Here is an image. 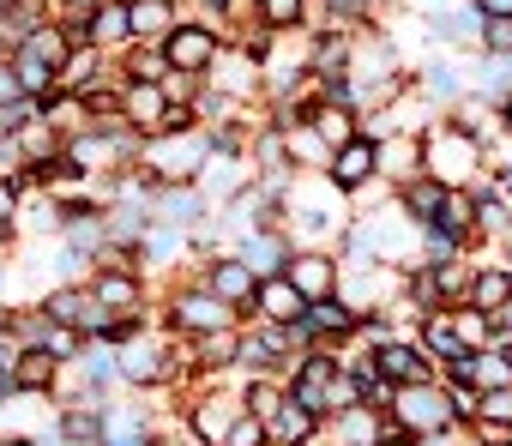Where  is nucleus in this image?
<instances>
[{"mask_svg":"<svg viewBox=\"0 0 512 446\" xmlns=\"http://www.w3.org/2000/svg\"><path fill=\"white\" fill-rule=\"evenodd\" d=\"M398 205H404V217H410V223H422V230H428V223L440 217V205H446V187H440L434 175H416V181H404V187H398Z\"/></svg>","mask_w":512,"mask_h":446,"instance_id":"nucleus-23","label":"nucleus"},{"mask_svg":"<svg viewBox=\"0 0 512 446\" xmlns=\"http://www.w3.org/2000/svg\"><path fill=\"white\" fill-rule=\"evenodd\" d=\"M55 434L67 446H103L109 440V410L103 404H67L61 422H55Z\"/></svg>","mask_w":512,"mask_h":446,"instance_id":"nucleus-22","label":"nucleus"},{"mask_svg":"<svg viewBox=\"0 0 512 446\" xmlns=\"http://www.w3.org/2000/svg\"><path fill=\"white\" fill-rule=\"evenodd\" d=\"M61 356L49 350V344H31V350H19V362H13V374H19V386L31 392V398H49L55 392V380H61Z\"/></svg>","mask_w":512,"mask_h":446,"instance_id":"nucleus-21","label":"nucleus"},{"mask_svg":"<svg viewBox=\"0 0 512 446\" xmlns=\"http://www.w3.org/2000/svg\"><path fill=\"white\" fill-rule=\"evenodd\" d=\"M374 368H380V380H392V386H422V380L440 374V368H428V356H422L416 344H398V338L374 344Z\"/></svg>","mask_w":512,"mask_h":446,"instance_id":"nucleus-17","label":"nucleus"},{"mask_svg":"<svg viewBox=\"0 0 512 446\" xmlns=\"http://www.w3.org/2000/svg\"><path fill=\"white\" fill-rule=\"evenodd\" d=\"M115 79V61H109V49H97V43H79L67 61H61V97H85V91H97V85H109Z\"/></svg>","mask_w":512,"mask_h":446,"instance_id":"nucleus-13","label":"nucleus"},{"mask_svg":"<svg viewBox=\"0 0 512 446\" xmlns=\"http://www.w3.org/2000/svg\"><path fill=\"white\" fill-rule=\"evenodd\" d=\"M392 422L410 428V434H452L458 410H452V392L440 380H422V386H398L392 392Z\"/></svg>","mask_w":512,"mask_h":446,"instance_id":"nucleus-3","label":"nucleus"},{"mask_svg":"<svg viewBox=\"0 0 512 446\" xmlns=\"http://www.w3.org/2000/svg\"><path fill=\"white\" fill-rule=\"evenodd\" d=\"M476 416H482V422H512V386L476 392ZM476 416H470V422H476Z\"/></svg>","mask_w":512,"mask_h":446,"instance_id":"nucleus-30","label":"nucleus"},{"mask_svg":"<svg viewBox=\"0 0 512 446\" xmlns=\"http://www.w3.org/2000/svg\"><path fill=\"white\" fill-rule=\"evenodd\" d=\"M506 302H512V272H506V266H476V278H470V308L500 314Z\"/></svg>","mask_w":512,"mask_h":446,"instance_id":"nucleus-25","label":"nucleus"},{"mask_svg":"<svg viewBox=\"0 0 512 446\" xmlns=\"http://www.w3.org/2000/svg\"><path fill=\"white\" fill-rule=\"evenodd\" d=\"M434 230H446L452 242H464V236L476 230V193H470V187H446V205H440V217H434Z\"/></svg>","mask_w":512,"mask_h":446,"instance_id":"nucleus-26","label":"nucleus"},{"mask_svg":"<svg viewBox=\"0 0 512 446\" xmlns=\"http://www.w3.org/2000/svg\"><path fill=\"white\" fill-rule=\"evenodd\" d=\"M193 440L199 446H229V434H235V422H241V392H205V398H193Z\"/></svg>","mask_w":512,"mask_h":446,"instance_id":"nucleus-9","label":"nucleus"},{"mask_svg":"<svg viewBox=\"0 0 512 446\" xmlns=\"http://www.w3.org/2000/svg\"><path fill=\"white\" fill-rule=\"evenodd\" d=\"M121 115H127V127H133L139 139H151V133H163L169 91H163L157 79H127V85H121Z\"/></svg>","mask_w":512,"mask_h":446,"instance_id":"nucleus-10","label":"nucleus"},{"mask_svg":"<svg viewBox=\"0 0 512 446\" xmlns=\"http://www.w3.org/2000/svg\"><path fill=\"white\" fill-rule=\"evenodd\" d=\"M205 193L199 187H151V223H169V230H187L193 223H205Z\"/></svg>","mask_w":512,"mask_h":446,"instance_id":"nucleus-15","label":"nucleus"},{"mask_svg":"<svg viewBox=\"0 0 512 446\" xmlns=\"http://www.w3.org/2000/svg\"><path fill=\"white\" fill-rule=\"evenodd\" d=\"M482 139H470L464 127H422V175H434L440 187H476L488 169Z\"/></svg>","mask_w":512,"mask_h":446,"instance_id":"nucleus-2","label":"nucleus"},{"mask_svg":"<svg viewBox=\"0 0 512 446\" xmlns=\"http://www.w3.org/2000/svg\"><path fill=\"white\" fill-rule=\"evenodd\" d=\"M500 115H506V133H512V97H506V103H500Z\"/></svg>","mask_w":512,"mask_h":446,"instance_id":"nucleus-39","label":"nucleus"},{"mask_svg":"<svg viewBox=\"0 0 512 446\" xmlns=\"http://www.w3.org/2000/svg\"><path fill=\"white\" fill-rule=\"evenodd\" d=\"M253 314L260 320H272V326H290V320H302L308 314V296L278 272V278H260V296H253Z\"/></svg>","mask_w":512,"mask_h":446,"instance_id":"nucleus-19","label":"nucleus"},{"mask_svg":"<svg viewBox=\"0 0 512 446\" xmlns=\"http://www.w3.org/2000/svg\"><path fill=\"white\" fill-rule=\"evenodd\" d=\"M464 368H470V386H476V392L512 386V362H506V350H470V356H464Z\"/></svg>","mask_w":512,"mask_h":446,"instance_id":"nucleus-28","label":"nucleus"},{"mask_svg":"<svg viewBox=\"0 0 512 446\" xmlns=\"http://www.w3.org/2000/svg\"><path fill=\"white\" fill-rule=\"evenodd\" d=\"M308 302H326V296H338V284H344V272H338V260L332 254H320V248H302V254H290V272H284Z\"/></svg>","mask_w":512,"mask_h":446,"instance_id":"nucleus-14","label":"nucleus"},{"mask_svg":"<svg viewBox=\"0 0 512 446\" xmlns=\"http://www.w3.org/2000/svg\"><path fill=\"white\" fill-rule=\"evenodd\" d=\"M229 446H272V428H266L260 416H247V410H241V422H235Z\"/></svg>","mask_w":512,"mask_h":446,"instance_id":"nucleus-32","label":"nucleus"},{"mask_svg":"<svg viewBox=\"0 0 512 446\" xmlns=\"http://www.w3.org/2000/svg\"><path fill=\"white\" fill-rule=\"evenodd\" d=\"M169 326L187 332V338H211V332H235V326H241V308H229V302L211 296L205 284H187V290H175V302H169Z\"/></svg>","mask_w":512,"mask_h":446,"instance_id":"nucleus-4","label":"nucleus"},{"mask_svg":"<svg viewBox=\"0 0 512 446\" xmlns=\"http://www.w3.org/2000/svg\"><path fill=\"white\" fill-rule=\"evenodd\" d=\"M91 43H97V49H127V43H133L127 0H103V7H91Z\"/></svg>","mask_w":512,"mask_h":446,"instance_id":"nucleus-24","label":"nucleus"},{"mask_svg":"<svg viewBox=\"0 0 512 446\" xmlns=\"http://www.w3.org/2000/svg\"><path fill=\"white\" fill-rule=\"evenodd\" d=\"M284 145H290V169L302 163V169H332V145L320 139V127H284Z\"/></svg>","mask_w":512,"mask_h":446,"instance_id":"nucleus-27","label":"nucleus"},{"mask_svg":"<svg viewBox=\"0 0 512 446\" xmlns=\"http://www.w3.org/2000/svg\"><path fill=\"white\" fill-rule=\"evenodd\" d=\"M205 157H211V133L205 127H193V133H151L139 145V169L157 187H193L199 169H205Z\"/></svg>","mask_w":512,"mask_h":446,"instance_id":"nucleus-1","label":"nucleus"},{"mask_svg":"<svg viewBox=\"0 0 512 446\" xmlns=\"http://www.w3.org/2000/svg\"><path fill=\"white\" fill-rule=\"evenodd\" d=\"M37 308H43L55 326H73V332H85V338H97L103 320H109V308L91 296V284H55V290H43Z\"/></svg>","mask_w":512,"mask_h":446,"instance_id":"nucleus-6","label":"nucleus"},{"mask_svg":"<svg viewBox=\"0 0 512 446\" xmlns=\"http://www.w3.org/2000/svg\"><path fill=\"white\" fill-rule=\"evenodd\" d=\"M374 446H422V434H410V428H398V422L386 416V422H380V440H374Z\"/></svg>","mask_w":512,"mask_h":446,"instance_id":"nucleus-35","label":"nucleus"},{"mask_svg":"<svg viewBox=\"0 0 512 446\" xmlns=\"http://www.w3.org/2000/svg\"><path fill=\"white\" fill-rule=\"evenodd\" d=\"M235 254L253 266V272H260V278H278V272H290V236L284 230H253V236H241L235 242Z\"/></svg>","mask_w":512,"mask_h":446,"instance_id":"nucleus-18","label":"nucleus"},{"mask_svg":"<svg viewBox=\"0 0 512 446\" xmlns=\"http://www.w3.org/2000/svg\"><path fill=\"white\" fill-rule=\"evenodd\" d=\"M470 7H476L488 25H512V0H470Z\"/></svg>","mask_w":512,"mask_h":446,"instance_id":"nucleus-36","label":"nucleus"},{"mask_svg":"<svg viewBox=\"0 0 512 446\" xmlns=\"http://www.w3.org/2000/svg\"><path fill=\"white\" fill-rule=\"evenodd\" d=\"M199 284H205L211 296H223L229 308H253V296H260V272H253L241 254H223V260H211Z\"/></svg>","mask_w":512,"mask_h":446,"instance_id":"nucleus-12","label":"nucleus"},{"mask_svg":"<svg viewBox=\"0 0 512 446\" xmlns=\"http://www.w3.org/2000/svg\"><path fill=\"white\" fill-rule=\"evenodd\" d=\"M470 446H482V440H470Z\"/></svg>","mask_w":512,"mask_h":446,"instance_id":"nucleus-41","label":"nucleus"},{"mask_svg":"<svg viewBox=\"0 0 512 446\" xmlns=\"http://www.w3.org/2000/svg\"><path fill=\"white\" fill-rule=\"evenodd\" d=\"M13 236H19V223H0V260H7V248H13Z\"/></svg>","mask_w":512,"mask_h":446,"instance_id":"nucleus-37","label":"nucleus"},{"mask_svg":"<svg viewBox=\"0 0 512 446\" xmlns=\"http://www.w3.org/2000/svg\"><path fill=\"white\" fill-rule=\"evenodd\" d=\"M7 103H25V85H19L13 61H0V109H7Z\"/></svg>","mask_w":512,"mask_h":446,"instance_id":"nucleus-34","label":"nucleus"},{"mask_svg":"<svg viewBox=\"0 0 512 446\" xmlns=\"http://www.w3.org/2000/svg\"><path fill=\"white\" fill-rule=\"evenodd\" d=\"M91 296L109 308V314H145V272L133 266H97V278H85Z\"/></svg>","mask_w":512,"mask_h":446,"instance_id":"nucleus-11","label":"nucleus"},{"mask_svg":"<svg viewBox=\"0 0 512 446\" xmlns=\"http://www.w3.org/2000/svg\"><path fill=\"white\" fill-rule=\"evenodd\" d=\"M55 7H85L91 13V7H103V0H55Z\"/></svg>","mask_w":512,"mask_h":446,"instance_id":"nucleus-38","label":"nucleus"},{"mask_svg":"<svg viewBox=\"0 0 512 446\" xmlns=\"http://www.w3.org/2000/svg\"><path fill=\"white\" fill-rule=\"evenodd\" d=\"M217 55H223V31L217 25H205V19H181L169 37H163V61H169V73H211L217 67Z\"/></svg>","mask_w":512,"mask_h":446,"instance_id":"nucleus-5","label":"nucleus"},{"mask_svg":"<svg viewBox=\"0 0 512 446\" xmlns=\"http://www.w3.org/2000/svg\"><path fill=\"white\" fill-rule=\"evenodd\" d=\"M302 326L314 332V344H350L356 332H362V314L344 302V296H326V302H308V314H302Z\"/></svg>","mask_w":512,"mask_h":446,"instance_id":"nucleus-16","label":"nucleus"},{"mask_svg":"<svg viewBox=\"0 0 512 446\" xmlns=\"http://www.w3.org/2000/svg\"><path fill=\"white\" fill-rule=\"evenodd\" d=\"M374 175H380V145H374L368 133H356L350 145H338V151H332V169H326V181H332L338 193H362Z\"/></svg>","mask_w":512,"mask_h":446,"instance_id":"nucleus-8","label":"nucleus"},{"mask_svg":"<svg viewBox=\"0 0 512 446\" xmlns=\"http://www.w3.org/2000/svg\"><path fill=\"white\" fill-rule=\"evenodd\" d=\"M115 356H121V386H169V380H181L175 362H169V338L157 344L151 332H139V338H127Z\"/></svg>","mask_w":512,"mask_h":446,"instance_id":"nucleus-7","label":"nucleus"},{"mask_svg":"<svg viewBox=\"0 0 512 446\" xmlns=\"http://www.w3.org/2000/svg\"><path fill=\"white\" fill-rule=\"evenodd\" d=\"M470 428H476V440H482V446H512V422H482V416H476Z\"/></svg>","mask_w":512,"mask_h":446,"instance_id":"nucleus-33","label":"nucleus"},{"mask_svg":"<svg viewBox=\"0 0 512 446\" xmlns=\"http://www.w3.org/2000/svg\"><path fill=\"white\" fill-rule=\"evenodd\" d=\"M0 19H7V0H0Z\"/></svg>","mask_w":512,"mask_h":446,"instance_id":"nucleus-40","label":"nucleus"},{"mask_svg":"<svg viewBox=\"0 0 512 446\" xmlns=\"http://www.w3.org/2000/svg\"><path fill=\"white\" fill-rule=\"evenodd\" d=\"M127 19H133V43H157L181 25V7L175 0H127Z\"/></svg>","mask_w":512,"mask_h":446,"instance_id":"nucleus-20","label":"nucleus"},{"mask_svg":"<svg viewBox=\"0 0 512 446\" xmlns=\"http://www.w3.org/2000/svg\"><path fill=\"white\" fill-rule=\"evenodd\" d=\"M260 25L266 31H302L308 25V0H260Z\"/></svg>","mask_w":512,"mask_h":446,"instance_id":"nucleus-29","label":"nucleus"},{"mask_svg":"<svg viewBox=\"0 0 512 446\" xmlns=\"http://www.w3.org/2000/svg\"><path fill=\"white\" fill-rule=\"evenodd\" d=\"M422 97L458 103V97H464V91H458V73H452V67H428V73H422Z\"/></svg>","mask_w":512,"mask_h":446,"instance_id":"nucleus-31","label":"nucleus"}]
</instances>
